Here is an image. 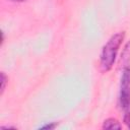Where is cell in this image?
<instances>
[{
  "label": "cell",
  "instance_id": "obj_1",
  "mask_svg": "<svg viewBox=\"0 0 130 130\" xmlns=\"http://www.w3.org/2000/svg\"><path fill=\"white\" fill-rule=\"evenodd\" d=\"M124 36L125 35L123 31L113 35L103 47L101 58H100V65L103 72H108L109 70L112 69L115 63L119 48L122 44V41L124 40Z\"/></svg>",
  "mask_w": 130,
  "mask_h": 130
},
{
  "label": "cell",
  "instance_id": "obj_2",
  "mask_svg": "<svg viewBox=\"0 0 130 130\" xmlns=\"http://www.w3.org/2000/svg\"><path fill=\"white\" fill-rule=\"evenodd\" d=\"M119 103H120V107L123 110L130 109V67L129 66L125 67L122 73Z\"/></svg>",
  "mask_w": 130,
  "mask_h": 130
},
{
  "label": "cell",
  "instance_id": "obj_4",
  "mask_svg": "<svg viewBox=\"0 0 130 130\" xmlns=\"http://www.w3.org/2000/svg\"><path fill=\"white\" fill-rule=\"evenodd\" d=\"M129 59H130V41L125 45L121 54V61H126Z\"/></svg>",
  "mask_w": 130,
  "mask_h": 130
},
{
  "label": "cell",
  "instance_id": "obj_7",
  "mask_svg": "<svg viewBox=\"0 0 130 130\" xmlns=\"http://www.w3.org/2000/svg\"><path fill=\"white\" fill-rule=\"evenodd\" d=\"M57 126L56 123H50V124H46L42 127H40V129H54Z\"/></svg>",
  "mask_w": 130,
  "mask_h": 130
},
{
  "label": "cell",
  "instance_id": "obj_8",
  "mask_svg": "<svg viewBox=\"0 0 130 130\" xmlns=\"http://www.w3.org/2000/svg\"><path fill=\"white\" fill-rule=\"evenodd\" d=\"M12 2H22V1H25V0H10Z\"/></svg>",
  "mask_w": 130,
  "mask_h": 130
},
{
  "label": "cell",
  "instance_id": "obj_3",
  "mask_svg": "<svg viewBox=\"0 0 130 130\" xmlns=\"http://www.w3.org/2000/svg\"><path fill=\"white\" fill-rule=\"evenodd\" d=\"M122 125L117 119L109 118L104 121L103 123V129H121Z\"/></svg>",
  "mask_w": 130,
  "mask_h": 130
},
{
  "label": "cell",
  "instance_id": "obj_5",
  "mask_svg": "<svg viewBox=\"0 0 130 130\" xmlns=\"http://www.w3.org/2000/svg\"><path fill=\"white\" fill-rule=\"evenodd\" d=\"M6 80H7V78H6L5 74L2 72L1 73V93L4 91V88H5V85H6Z\"/></svg>",
  "mask_w": 130,
  "mask_h": 130
},
{
  "label": "cell",
  "instance_id": "obj_6",
  "mask_svg": "<svg viewBox=\"0 0 130 130\" xmlns=\"http://www.w3.org/2000/svg\"><path fill=\"white\" fill-rule=\"evenodd\" d=\"M123 122H124V124L130 129V112H128V113H126V115L124 116V119H123Z\"/></svg>",
  "mask_w": 130,
  "mask_h": 130
}]
</instances>
